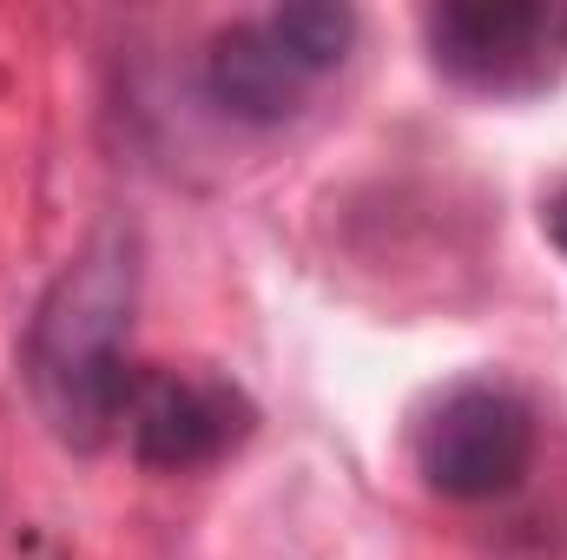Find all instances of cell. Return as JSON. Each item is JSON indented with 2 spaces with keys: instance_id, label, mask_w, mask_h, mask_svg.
Listing matches in <instances>:
<instances>
[{
  "instance_id": "6da1fadb",
  "label": "cell",
  "mask_w": 567,
  "mask_h": 560,
  "mask_svg": "<svg viewBox=\"0 0 567 560\" xmlns=\"http://www.w3.org/2000/svg\"><path fill=\"white\" fill-rule=\"evenodd\" d=\"M133 297H140V251L126 225H106L80 245V258L47 283L33 330H27V383L47 428L66 448H100L120 435L126 396H133V363H126V330H133Z\"/></svg>"
},
{
  "instance_id": "7a4b0ae2",
  "label": "cell",
  "mask_w": 567,
  "mask_h": 560,
  "mask_svg": "<svg viewBox=\"0 0 567 560\" xmlns=\"http://www.w3.org/2000/svg\"><path fill=\"white\" fill-rule=\"evenodd\" d=\"M350 46H357V13L330 7V0L245 13V20L212 33L205 93L218 113H231L245 126H284L350 60Z\"/></svg>"
},
{
  "instance_id": "3957f363",
  "label": "cell",
  "mask_w": 567,
  "mask_h": 560,
  "mask_svg": "<svg viewBox=\"0 0 567 560\" xmlns=\"http://www.w3.org/2000/svg\"><path fill=\"white\" fill-rule=\"evenodd\" d=\"M542 422L535 403L508 383H455L416 416L410 455L435 495L449 501H495L515 495L535 468Z\"/></svg>"
},
{
  "instance_id": "277c9868",
  "label": "cell",
  "mask_w": 567,
  "mask_h": 560,
  "mask_svg": "<svg viewBox=\"0 0 567 560\" xmlns=\"http://www.w3.org/2000/svg\"><path fill=\"white\" fill-rule=\"evenodd\" d=\"M429 60L488 100L548 93L567 73V0H449L423 13Z\"/></svg>"
},
{
  "instance_id": "5b68a950",
  "label": "cell",
  "mask_w": 567,
  "mask_h": 560,
  "mask_svg": "<svg viewBox=\"0 0 567 560\" xmlns=\"http://www.w3.org/2000/svg\"><path fill=\"white\" fill-rule=\"evenodd\" d=\"M251 403L238 383L212 376V370H140L120 435L133 442L145 468L158 475H198L212 462H225L245 435H251Z\"/></svg>"
},
{
  "instance_id": "8992f818",
  "label": "cell",
  "mask_w": 567,
  "mask_h": 560,
  "mask_svg": "<svg viewBox=\"0 0 567 560\" xmlns=\"http://www.w3.org/2000/svg\"><path fill=\"white\" fill-rule=\"evenodd\" d=\"M542 231L555 238V251L567 258V178L548 191V198H542Z\"/></svg>"
}]
</instances>
